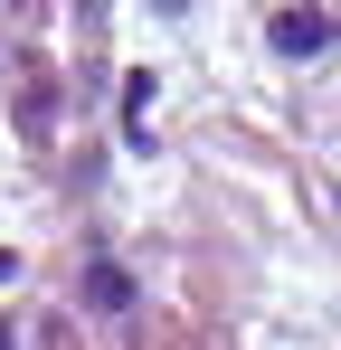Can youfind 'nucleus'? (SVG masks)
<instances>
[{
  "instance_id": "nucleus-4",
  "label": "nucleus",
  "mask_w": 341,
  "mask_h": 350,
  "mask_svg": "<svg viewBox=\"0 0 341 350\" xmlns=\"http://www.w3.org/2000/svg\"><path fill=\"white\" fill-rule=\"evenodd\" d=\"M0 350H10V322H0Z\"/></svg>"
},
{
  "instance_id": "nucleus-3",
  "label": "nucleus",
  "mask_w": 341,
  "mask_h": 350,
  "mask_svg": "<svg viewBox=\"0 0 341 350\" xmlns=\"http://www.w3.org/2000/svg\"><path fill=\"white\" fill-rule=\"evenodd\" d=\"M152 10H162V19H180V10H190V0H152Z\"/></svg>"
},
{
  "instance_id": "nucleus-1",
  "label": "nucleus",
  "mask_w": 341,
  "mask_h": 350,
  "mask_svg": "<svg viewBox=\"0 0 341 350\" xmlns=\"http://www.w3.org/2000/svg\"><path fill=\"white\" fill-rule=\"evenodd\" d=\"M86 303L95 312H133V275L123 265H86Z\"/></svg>"
},
{
  "instance_id": "nucleus-2",
  "label": "nucleus",
  "mask_w": 341,
  "mask_h": 350,
  "mask_svg": "<svg viewBox=\"0 0 341 350\" xmlns=\"http://www.w3.org/2000/svg\"><path fill=\"white\" fill-rule=\"evenodd\" d=\"M323 38H332V29H323V19H275V48H284V57H313V48H323Z\"/></svg>"
}]
</instances>
